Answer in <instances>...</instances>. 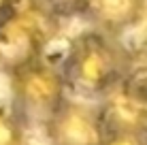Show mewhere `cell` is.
I'll list each match as a JSON object with an SVG mask.
<instances>
[{
	"label": "cell",
	"mask_w": 147,
	"mask_h": 145,
	"mask_svg": "<svg viewBox=\"0 0 147 145\" xmlns=\"http://www.w3.org/2000/svg\"><path fill=\"white\" fill-rule=\"evenodd\" d=\"M60 71L66 92H73L83 100H100L130 77L134 64L130 51L117 36L92 28L68 43Z\"/></svg>",
	"instance_id": "obj_1"
},
{
	"label": "cell",
	"mask_w": 147,
	"mask_h": 145,
	"mask_svg": "<svg viewBox=\"0 0 147 145\" xmlns=\"http://www.w3.org/2000/svg\"><path fill=\"white\" fill-rule=\"evenodd\" d=\"M58 32V9L51 0H34L0 22V71L13 75L45 56Z\"/></svg>",
	"instance_id": "obj_2"
},
{
	"label": "cell",
	"mask_w": 147,
	"mask_h": 145,
	"mask_svg": "<svg viewBox=\"0 0 147 145\" xmlns=\"http://www.w3.org/2000/svg\"><path fill=\"white\" fill-rule=\"evenodd\" d=\"M9 79L13 94V111L24 124H45L51 117V113L68 98L60 64L45 60V56L9 75Z\"/></svg>",
	"instance_id": "obj_3"
},
{
	"label": "cell",
	"mask_w": 147,
	"mask_h": 145,
	"mask_svg": "<svg viewBox=\"0 0 147 145\" xmlns=\"http://www.w3.org/2000/svg\"><path fill=\"white\" fill-rule=\"evenodd\" d=\"M51 145H102L105 122L98 105L66 98L43 124Z\"/></svg>",
	"instance_id": "obj_4"
},
{
	"label": "cell",
	"mask_w": 147,
	"mask_h": 145,
	"mask_svg": "<svg viewBox=\"0 0 147 145\" xmlns=\"http://www.w3.org/2000/svg\"><path fill=\"white\" fill-rule=\"evenodd\" d=\"M70 9L92 24L94 30L117 36L139 24L145 13V0H73Z\"/></svg>",
	"instance_id": "obj_5"
},
{
	"label": "cell",
	"mask_w": 147,
	"mask_h": 145,
	"mask_svg": "<svg viewBox=\"0 0 147 145\" xmlns=\"http://www.w3.org/2000/svg\"><path fill=\"white\" fill-rule=\"evenodd\" d=\"M0 145H26V124L9 107L0 105Z\"/></svg>",
	"instance_id": "obj_6"
},
{
	"label": "cell",
	"mask_w": 147,
	"mask_h": 145,
	"mask_svg": "<svg viewBox=\"0 0 147 145\" xmlns=\"http://www.w3.org/2000/svg\"><path fill=\"white\" fill-rule=\"evenodd\" d=\"M102 145H147L143 130H107Z\"/></svg>",
	"instance_id": "obj_7"
},
{
	"label": "cell",
	"mask_w": 147,
	"mask_h": 145,
	"mask_svg": "<svg viewBox=\"0 0 147 145\" xmlns=\"http://www.w3.org/2000/svg\"><path fill=\"white\" fill-rule=\"evenodd\" d=\"M30 2H34V0H0V22L4 17H9V15H13L15 11H19L22 7L30 4Z\"/></svg>",
	"instance_id": "obj_8"
},
{
	"label": "cell",
	"mask_w": 147,
	"mask_h": 145,
	"mask_svg": "<svg viewBox=\"0 0 147 145\" xmlns=\"http://www.w3.org/2000/svg\"><path fill=\"white\" fill-rule=\"evenodd\" d=\"M62 2H66L68 7H70V4H73V0H51V4H53L55 9H60V4H62Z\"/></svg>",
	"instance_id": "obj_9"
}]
</instances>
